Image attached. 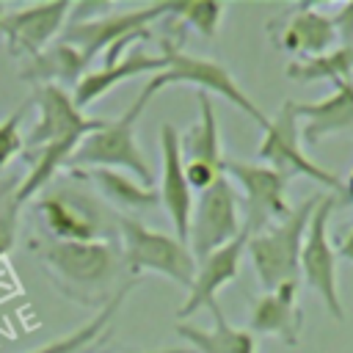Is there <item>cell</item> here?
Here are the masks:
<instances>
[{
    "mask_svg": "<svg viewBox=\"0 0 353 353\" xmlns=\"http://www.w3.org/2000/svg\"><path fill=\"white\" fill-rule=\"evenodd\" d=\"M30 105L39 108V119L30 127V135L22 138V152H33L50 143L61 141H83L88 132H94L102 119L85 116L74 102L72 94L61 85H39Z\"/></svg>",
    "mask_w": 353,
    "mask_h": 353,
    "instance_id": "12",
    "label": "cell"
},
{
    "mask_svg": "<svg viewBox=\"0 0 353 353\" xmlns=\"http://www.w3.org/2000/svg\"><path fill=\"white\" fill-rule=\"evenodd\" d=\"M331 22H334L336 44H339V47H350V44H353V3H342V6L331 14Z\"/></svg>",
    "mask_w": 353,
    "mask_h": 353,
    "instance_id": "30",
    "label": "cell"
},
{
    "mask_svg": "<svg viewBox=\"0 0 353 353\" xmlns=\"http://www.w3.org/2000/svg\"><path fill=\"white\" fill-rule=\"evenodd\" d=\"M320 196H309L301 204L290 207L284 218L270 223L268 229L251 234L245 240V251L251 256L254 273L262 284V292L276 290L279 284H298L301 279V248L306 237V226L312 210Z\"/></svg>",
    "mask_w": 353,
    "mask_h": 353,
    "instance_id": "4",
    "label": "cell"
},
{
    "mask_svg": "<svg viewBox=\"0 0 353 353\" xmlns=\"http://www.w3.org/2000/svg\"><path fill=\"white\" fill-rule=\"evenodd\" d=\"M196 105H199L196 121L190 124V130H188L185 135H179L182 160H201V163H210V165L223 168L226 157H223L221 124H218V119H215L212 97L196 94Z\"/></svg>",
    "mask_w": 353,
    "mask_h": 353,
    "instance_id": "23",
    "label": "cell"
},
{
    "mask_svg": "<svg viewBox=\"0 0 353 353\" xmlns=\"http://www.w3.org/2000/svg\"><path fill=\"white\" fill-rule=\"evenodd\" d=\"M270 39L279 50L295 52L303 58L323 55L336 47L331 14H325L320 6H309V3L295 6L284 19H273Z\"/></svg>",
    "mask_w": 353,
    "mask_h": 353,
    "instance_id": "14",
    "label": "cell"
},
{
    "mask_svg": "<svg viewBox=\"0 0 353 353\" xmlns=\"http://www.w3.org/2000/svg\"><path fill=\"white\" fill-rule=\"evenodd\" d=\"M74 179L91 182L97 188V193L119 207V210H152L160 204L157 190L141 185L135 176L124 174V171H113V168H83V171H69Z\"/></svg>",
    "mask_w": 353,
    "mask_h": 353,
    "instance_id": "22",
    "label": "cell"
},
{
    "mask_svg": "<svg viewBox=\"0 0 353 353\" xmlns=\"http://www.w3.org/2000/svg\"><path fill=\"white\" fill-rule=\"evenodd\" d=\"M301 143H320L331 135L353 138V80L336 83L334 91L317 102H295Z\"/></svg>",
    "mask_w": 353,
    "mask_h": 353,
    "instance_id": "18",
    "label": "cell"
},
{
    "mask_svg": "<svg viewBox=\"0 0 353 353\" xmlns=\"http://www.w3.org/2000/svg\"><path fill=\"white\" fill-rule=\"evenodd\" d=\"M163 69H165L163 55H149L143 47H135V50H127L121 58L102 63L99 69L85 72L69 94H72V102L83 110V108L94 105L97 99H102L105 94H110L116 85H121L138 74H157Z\"/></svg>",
    "mask_w": 353,
    "mask_h": 353,
    "instance_id": "19",
    "label": "cell"
},
{
    "mask_svg": "<svg viewBox=\"0 0 353 353\" xmlns=\"http://www.w3.org/2000/svg\"><path fill=\"white\" fill-rule=\"evenodd\" d=\"M163 61H165V69L160 72V80L163 85H174V83H185V85H196L199 94H218L223 97L226 102H232L237 110H243L248 119H254L262 130L268 127V116L256 108V102L245 94V88L232 77V72L221 63V61H212V58H204V55H193V52H185L176 41L171 39H163Z\"/></svg>",
    "mask_w": 353,
    "mask_h": 353,
    "instance_id": "7",
    "label": "cell"
},
{
    "mask_svg": "<svg viewBox=\"0 0 353 353\" xmlns=\"http://www.w3.org/2000/svg\"><path fill=\"white\" fill-rule=\"evenodd\" d=\"M287 77L295 83H345L353 77V52L350 47H334L323 55L312 58H298L287 63Z\"/></svg>",
    "mask_w": 353,
    "mask_h": 353,
    "instance_id": "24",
    "label": "cell"
},
{
    "mask_svg": "<svg viewBox=\"0 0 353 353\" xmlns=\"http://www.w3.org/2000/svg\"><path fill=\"white\" fill-rule=\"evenodd\" d=\"M36 210L55 240L63 243H119L116 215L94 193L72 182H50L36 201Z\"/></svg>",
    "mask_w": 353,
    "mask_h": 353,
    "instance_id": "3",
    "label": "cell"
},
{
    "mask_svg": "<svg viewBox=\"0 0 353 353\" xmlns=\"http://www.w3.org/2000/svg\"><path fill=\"white\" fill-rule=\"evenodd\" d=\"M163 17H168V3H157V6H135V8H124V11H108L102 17L94 19H83V22H66V28L61 30V41L72 44L85 63H91L99 52H105V63L121 58L132 41H143L152 36V25L160 22Z\"/></svg>",
    "mask_w": 353,
    "mask_h": 353,
    "instance_id": "5",
    "label": "cell"
},
{
    "mask_svg": "<svg viewBox=\"0 0 353 353\" xmlns=\"http://www.w3.org/2000/svg\"><path fill=\"white\" fill-rule=\"evenodd\" d=\"M160 160H163V174H160V190L157 199L165 207L176 234L182 243L188 240V226H190V212H193V190L185 179L182 168V152H179V132L174 124L160 127Z\"/></svg>",
    "mask_w": 353,
    "mask_h": 353,
    "instance_id": "16",
    "label": "cell"
},
{
    "mask_svg": "<svg viewBox=\"0 0 353 353\" xmlns=\"http://www.w3.org/2000/svg\"><path fill=\"white\" fill-rule=\"evenodd\" d=\"M207 309L212 314V328H196L188 323L176 325V334L190 345L193 353H256V336L248 328L232 325L218 301Z\"/></svg>",
    "mask_w": 353,
    "mask_h": 353,
    "instance_id": "20",
    "label": "cell"
},
{
    "mask_svg": "<svg viewBox=\"0 0 353 353\" xmlns=\"http://www.w3.org/2000/svg\"><path fill=\"white\" fill-rule=\"evenodd\" d=\"M240 234H243L240 196H237V188L223 174L215 185H210L204 193H199V201H193L185 243H188L190 254L196 259H201L210 251L232 243Z\"/></svg>",
    "mask_w": 353,
    "mask_h": 353,
    "instance_id": "11",
    "label": "cell"
},
{
    "mask_svg": "<svg viewBox=\"0 0 353 353\" xmlns=\"http://www.w3.org/2000/svg\"><path fill=\"white\" fill-rule=\"evenodd\" d=\"M182 168H185V179L190 190H199V193H204L210 185H215L223 176V168L201 163V160H182Z\"/></svg>",
    "mask_w": 353,
    "mask_h": 353,
    "instance_id": "29",
    "label": "cell"
},
{
    "mask_svg": "<svg viewBox=\"0 0 353 353\" xmlns=\"http://www.w3.org/2000/svg\"><path fill=\"white\" fill-rule=\"evenodd\" d=\"M350 52H353V44H350Z\"/></svg>",
    "mask_w": 353,
    "mask_h": 353,
    "instance_id": "35",
    "label": "cell"
},
{
    "mask_svg": "<svg viewBox=\"0 0 353 353\" xmlns=\"http://www.w3.org/2000/svg\"><path fill=\"white\" fill-rule=\"evenodd\" d=\"M226 14V3H212V0H193V3H168V17L179 19V25L193 28L204 39H215L221 30Z\"/></svg>",
    "mask_w": 353,
    "mask_h": 353,
    "instance_id": "26",
    "label": "cell"
},
{
    "mask_svg": "<svg viewBox=\"0 0 353 353\" xmlns=\"http://www.w3.org/2000/svg\"><path fill=\"white\" fill-rule=\"evenodd\" d=\"M163 80L160 72L152 74V80L138 91V97L132 99V105L119 116V119H102V124L88 132L74 154L69 157V171H83V168H113V171H124L130 176H135L141 185L152 188L154 174L152 165L146 163L138 141H135V127L146 110V105L163 91Z\"/></svg>",
    "mask_w": 353,
    "mask_h": 353,
    "instance_id": "2",
    "label": "cell"
},
{
    "mask_svg": "<svg viewBox=\"0 0 353 353\" xmlns=\"http://www.w3.org/2000/svg\"><path fill=\"white\" fill-rule=\"evenodd\" d=\"M256 154L265 160V165H270L281 176H287V179L306 176V179L328 188L331 196L342 199V179L334 171H325L323 165H317L301 146V124H298V113H295V99H287L279 108L276 119L268 121V127L262 130Z\"/></svg>",
    "mask_w": 353,
    "mask_h": 353,
    "instance_id": "8",
    "label": "cell"
},
{
    "mask_svg": "<svg viewBox=\"0 0 353 353\" xmlns=\"http://www.w3.org/2000/svg\"><path fill=\"white\" fill-rule=\"evenodd\" d=\"M336 207V196H320L309 226H306V237H303V248H301V279L320 295L325 312L334 320H345V306H342V295H339V279H336V251L328 240V221L331 212Z\"/></svg>",
    "mask_w": 353,
    "mask_h": 353,
    "instance_id": "9",
    "label": "cell"
},
{
    "mask_svg": "<svg viewBox=\"0 0 353 353\" xmlns=\"http://www.w3.org/2000/svg\"><path fill=\"white\" fill-rule=\"evenodd\" d=\"M149 353H193V350H185V347H165V350H149Z\"/></svg>",
    "mask_w": 353,
    "mask_h": 353,
    "instance_id": "33",
    "label": "cell"
},
{
    "mask_svg": "<svg viewBox=\"0 0 353 353\" xmlns=\"http://www.w3.org/2000/svg\"><path fill=\"white\" fill-rule=\"evenodd\" d=\"M339 256L347 259V262H353V229L339 240Z\"/></svg>",
    "mask_w": 353,
    "mask_h": 353,
    "instance_id": "31",
    "label": "cell"
},
{
    "mask_svg": "<svg viewBox=\"0 0 353 353\" xmlns=\"http://www.w3.org/2000/svg\"><path fill=\"white\" fill-rule=\"evenodd\" d=\"M248 331L256 336H273L290 347L301 342L303 309L298 306V284H279L254 298Z\"/></svg>",
    "mask_w": 353,
    "mask_h": 353,
    "instance_id": "17",
    "label": "cell"
},
{
    "mask_svg": "<svg viewBox=\"0 0 353 353\" xmlns=\"http://www.w3.org/2000/svg\"><path fill=\"white\" fill-rule=\"evenodd\" d=\"M245 240H248V234L243 232L232 243H226V245L210 251L207 256L196 259V273H193V281L188 287V298H185V303L176 312L179 317H190L193 312L207 309L210 303H215L218 292L240 276Z\"/></svg>",
    "mask_w": 353,
    "mask_h": 353,
    "instance_id": "15",
    "label": "cell"
},
{
    "mask_svg": "<svg viewBox=\"0 0 353 353\" xmlns=\"http://www.w3.org/2000/svg\"><path fill=\"white\" fill-rule=\"evenodd\" d=\"M8 8H11V6H6V3H0V19H3V14H6Z\"/></svg>",
    "mask_w": 353,
    "mask_h": 353,
    "instance_id": "34",
    "label": "cell"
},
{
    "mask_svg": "<svg viewBox=\"0 0 353 353\" xmlns=\"http://www.w3.org/2000/svg\"><path fill=\"white\" fill-rule=\"evenodd\" d=\"M41 265L52 276L55 287L91 309H102L127 281H121L124 259L119 251V243H63L52 240L41 251Z\"/></svg>",
    "mask_w": 353,
    "mask_h": 353,
    "instance_id": "1",
    "label": "cell"
},
{
    "mask_svg": "<svg viewBox=\"0 0 353 353\" xmlns=\"http://www.w3.org/2000/svg\"><path fill=\"white\" fill-rule=\"evenodd\" d=\"M17 185L19 179L0 176V259L17 243V226H19V210H22L17 201Z\"/></svg>",
    "mask_w": 353,
    "mask_h": 353,
    "instance_id": "27",
    "label": "cell"
},
{
    "mask_svg": "<svg viewBox=\"0 0 353 353\" xmlns=\"http://www.w3.org/2000/svg\"><path fill=\"white\" fill-rule=\"evenodd\" d=\"M85 72H88L85 58L72 44L55 41L30 58V63L22 69V80L33 83L36 88L39 85H61V88L72 91Z\"/></svg>",
    "mask_w": 353,
    "mask_h": 353,
    "instance_id": "21",
    "label": "cell"
},
{
    "mask_svg": "<svg viewBox=\"0 0 353 353\" xmlns=\"http://www.w3.org/2000/svg\"><path fill=\"white\" fill-rule=\"evenodd\" d=\"M72 3H36V6H19L8 8L0 19V33L8 41L11 55H39L44 47L52 44V39L66 28Z\"/></svg>",
    "mask_w": 353,
    "mask_h": 353,
    "instance_id": "13",
    "label": "cell"
},
{
    "mask_svg": "<svg viewBox=\"0 0 353 353\" xmlns=\"http://www.w3.org/2000/svg\"><path fill=\"white\" fill-rule=\"evenodd\" d=\"M226 179L243 190V232L251 237L279 218L290 212L287 201V185L290 179L273 171L265 163H243V160H226L223 163Z\"/></svg>",
    "mask_w": 353,
    "mask_h": 353,
    "instance_id": "10",
    "label": "cell"
},
{
    "mask_svg": "<svg viewBox=\"0 0 353 353\" xmlns=\"http://www.w3.org/2000/svg\"><path fill=\"white\" fill-rule=\"evenodd\" d=\"M119 229V251L124 259V268L138 279V273H157L171 279L179 287H190L196 273V256L190 254L188 243H182L174 234L154 232L143 226L132 215H116Z\"/></svg>",
    "mask_w": 353,
    "mask_h": 353,
    "instance_id": "6",
    "label": "cell"
},
{
    "mask_svg": "<svg viewBox=\"0 0 353 353\" xmlns=\"http://www.w3.org/2000/svg\"><path fill=\"white\" fill-rule=\"evenodd\" d=\"M135 281L138 279H132V281H127L102 309H97V314L85 323V325H80L77 331H72L69 336H63V339H58V342H50V345H44V347H39V350H33V353H80L83 347H88L91 342H97L105 331H108V325H110V320L116 317V312L121 309V303H124V298L132 292V287H135Z\"/></svg>",
    "mask_w": 353,
    "mask_h": 353,
    "instance_id": "25",
    "label": "cell"
},
{
    "mask_svg": "<svg viewBox=\"0 0 353 353\" xmlns=\"http://www.w3.org/2000/svg\"><path fill=\"white\" fill-rule=\"evenodd\" d=\"M25 108L28 105H22V108H17L14 113H8L6 119H0V171L17 157V154H22V119H25Z\"/></svg>",
    "mask_w": 353,
    "mask_h": 353,
    "instance_id": "28",
    "label": "cell"
},
{
    "mask_svg": "<svg viewBox=\"0 0 353 353\" xmlns=\"http://www.w3.org/2000/svg\"><path fill=\"white\" fill-rule=\"evenodd\" d=\"M342 199H347V204H353V171L347 174V179H342Z\"/></svg>",
    "mask_w": 353,
    "mask_h": 353,
    "instance_id": "32",
    "label": "cell"
}]
</instances>
